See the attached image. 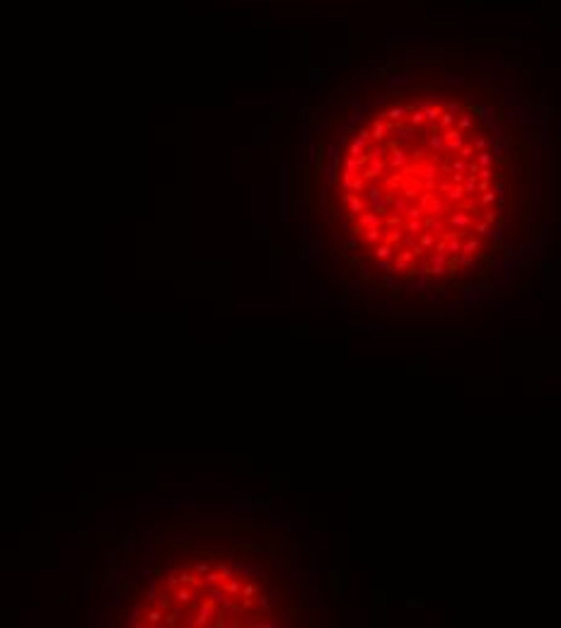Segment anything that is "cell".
Here are the masks:
<instances>
[{
  "label": "cell",
  "instance_id": "10",
  "mask_svg": "<svg viewBox=\"0 0 561 628\" xmlns=\"http://www.w3.org/2000/svg\"><path fill=\"white\" fill-rule=\"evenodd\" d=\"M254 594H257V585H252V583H249V585H244V587H242V597H254Z\"/></svg>",
  "mask_w": 561,
  "mask_h": 628
},
{
  "label": "cell",
  "instance_id": "9",
  "mask_svg": "<svg viewBox=\"0 0 561 628\" xmlns=\"http://www.w3.org/2000/svg\"><path fill=\"white\" fill-rule=\"evenodd\" d=\"M182 585V580H179V575H169V578H164V587L169 589H177Z\"/></svg>",
  "mask_w": 561,
  "mask_h": 628
},
{
  "label": "cell",
  "instance_id": "2",
  "mask_svg": "<svg viewBox=\"0 0 561 628\" xmlns=\"http://www.w3.org/2000/svg\"><path fill=\"white\" fill-rule=\"evenodd\" d=\"M179 580H182V585H187V587H203L206 585V578H199V575H194V573H187V570H182L179 573Z\"/></svg>",
  "mask_w": 561,
  "mask_h": 628
},
{
  "label": "cell",
  "instance_id": "11",
  "mask_svg": "<svg viewBox=\"0 0 561 628\" xmlns=\"http://www.w3.org/2000/svg\"><path fill=\"white\" fill-rule=\"evenodd\" d=\"M259 606H261L264 611H269V609H271V599H269V597H259Z\"/></svg>",
  "mask_w": 561,
  "mask_h": 628
},
{
  "label": "cell",
  "instance_id": "6",
  "mask_svg": "<svg viewBox=\"0 0 561 628\" xmlns=\"http://www.w3.org/2000/svg\"><path fill=\"white\" fill-rule=\"evenodd\" d=\"M184 621H182V614L177 611V609H172V611H167V616H164V626H182Z\"/></svg>",
  "mask_w": 561,
  "mask_h": 628
},
{
  "label": "cell",
  "instance_id": "3",
  "mask_svg": "<svg viewBox=\"0 0 561 628\" xmlns=\"http://www.w3.org/2000/svg\"><path fill=\"white\" fill-rule=\"evenodd\" d=\"M210 614H213L210 606H201L196 619H194V621H187V624H189V626H206V624H210Z\"/></svg>",
  "mask_w": 561,
  "mask_h": 628
},
{
  "label": "cell",
  "instance_id": "12",
  "mask_svg": "<svg viewBox=\"0 0 561 628\" xmlns=\"http://www.w3.org/2000/svg\"><path fill=\"white\" fill-rule=\"evenodd\" d=\"M194 570H196V573H199V575H206V573H208V570H210V568H208V563H199V565H196V568H194Z\"/></svg>",
  "mask_w": 561,
  "mask_h": 628
},
{
  "label": "cell",
  "instance_id": "1",
  "mask_svg": "<svg viewBox=\"0 0 561 628\" xmlns=\"http://www.w3.org/2000/svg\"><path fill=\"white\" fill-rule=\"evenodd\" d=\"M334 138L310 145L322 213L341 249L390 275L472 271L508 239L532 201L515 184L518 121L472 63L390 58L349 80Z\"/></svg>",
  "mask_w": 561,
  "mask_h": 628
},
{
  "label": "cell",
  "instance_id": "5",
  "mask_svg": "<svg viewBox=\"0 0 561 628\" xmlns=\"http://www.w3.org/2000/svg\"><path fill=\"white\" fill-rule=\"evenodd\" d=\"M158 606H160L162 611H172V609H174V604H172V599H169V594H167L164 589L158 592Z\"/></svg>",
  "mask_w": 561,
  "mask_h": 628
},
{
  "label": "cell",
  "instance_id": "7",
  "mask_svg": "<svg viewBox=\"0 0 561 628\" xmlns=\"http://www.w3.org/2000/svg\"><path fill=\"white\" fill-rule=\"evenodd\" d=\"M223 589H225L228 594H237V592H242V580L230 578V580H225V583H223Z\"/></svg>",
  "mask_w": 561,
  "mask_h": 628
},
{
  "label": "cell",
  "instance_id": "4",
  "mask_svg": "<svg viewBox=\"0 0 561 628\" xmlns=\"http://www.w3.org/2000/svg\"><path fill=\"white\" fill-rule=\"evenodd\" d=\"M145 624H150V626H160V624H164V614H162V609L158 606V609H150V611H145Z\"/></svg>",
  "mask_w": 561,
  "mask_h": 628
},
{
  "label": "cell",
  "instance_id": "8",
  "mask_svg": "<svg viewBox=\"0 0 561 628\" xmlns=\"http://www.w3.org/2000/svg\"><path fill=\"white\" fill-rule=\"evenodd\" d=\"M174 599H177L179 604H189V602H191V589H187V585H182V587L174 592Z\"/></svg>",
  "mask_w": 561,
  "mask_h": 628
}]
</instances>
